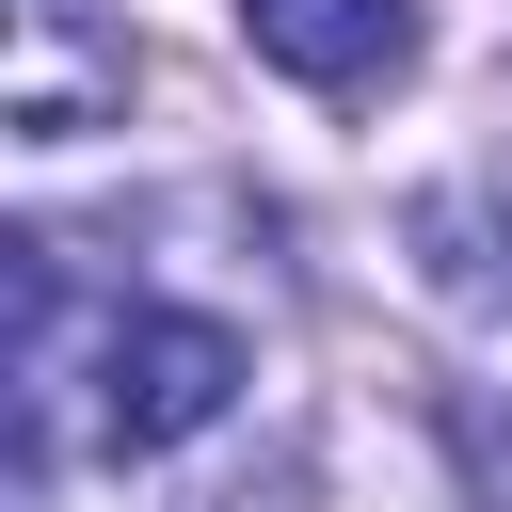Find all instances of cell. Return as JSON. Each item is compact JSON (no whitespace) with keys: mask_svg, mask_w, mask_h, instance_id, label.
I'll return each mask as SVG.
<instances>
[{"mask_svg":"<svg viewBox=\"0 0 512 512\" xmlns=\"http://www.w3.org/2000/svg\"><path fill=\"white\" fill-rule=\"evenodd\" d=\"M240 400V336L208 304H112L96 320V448H192L208 416Z\"/></svg>","mask_w":512,"mask_h":512,"instance_id":"cell-1","label":"cell"},{"mask_svg":"<svg viewBox=\"0 0 512 512\" xmlns=\"http://www.w3.org/2000/svg\"><path fill=\"white\" fill-rule=\"evenodd\" d=\"M128 112V16L112 0H16V48H0V128L16 144H80Z\"/></svg>","mask_w":512,"mask_h":512,"instance_id":"cell-2","label":"cell"},{"mask_svg":"<svg viewBox=\"0 0 512 512\" xmlns=\"http://www.w3.org/2000/svg\"><path fill=\"white\" fill-rule=\"evenodd\" d=\"M240 48L304 96H384L416 64V0H240Z\"/></svg>","mask_w":512,"mask_h":512,"instance_id":"cell-3","label":"cell"}]
</instances>
